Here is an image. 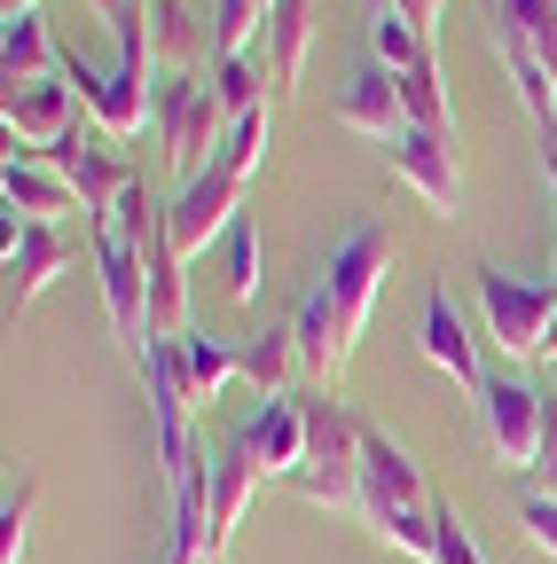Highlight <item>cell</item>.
Masks as SVG:
<instances>
[{"label":"cell","instance_id":"1","mask_svg":"<svg viewBox=\"0 0 557 564\" xmlns=\"http://www.w3.org/2000/svg\"><path fill=\"white\" fill-rule=\"evenodd\" d=\"M385 274H393V228L385 220H362L354 236H345L322 267V282L299 299L291 329H299V361H307V384H338L345 369H354V345L369 329V306L385 291Z\"/></svg>","mask_w":557,"mask_h":564},{"label":"cell","instance_id":"2","mask_svg":"<svg viewBox=\"0 0 557 564\" xmlns=\"http://www.w3.org/2000/svg\"><path fill=\"white\" fill-rule=\"evenodd\" d=\"M432 510H440V494L425 486V470H416V455L393 440V432H362V525L416 556V564H432Z\"/></svg>","mask_w":557,"mask_h":564},{"label":"cell","instance_id":"3","mask_svg":"<svg viewBox=\"0 0 557 564\" xmlns=\"http://www.w3.org/2000/svg\"><path fill=\"white\" fill-rule=\"evenodd\" d=\"M299 408H307V463H299V494L314 510H354L362 518V432L369 423L330 400L322 384H299Z\"/></svg>","mask_w":557,"mask_h":564},{"label":"cell","instance_id":"4","mask_svg":"<svg viewBox=\"0 0 557 564\" xmlns=\"http://www.w3.org/2000/svg\"><path fill=\"white\" fill-rule=\"evenodd\" d=\"M150 126H158V150H165L173 181H196L221 158V141H228V110L213 95V70H158Z\"/></svg>","mask_w":557,"mask_h":564},{"label":"cell","instance_id":"5","mask_svg":"<svg viewBox=\"0 0 557 564\" xmlns=\"http://www.w3.org/2000/svg\"><path fill=\"white\" fill-rule=\"evenodd\" d=\"M479 306H486V337H495L511 361H534L549 345V322H557V282L486 259L479 267Z\"/></svg>","mask_w":557,"mask_h":564},{"label":"cell","instance_id":"6","mask_svg":"<svg viewBox=\"0 0 557 564\" xmlns=\"http://www.w3.org/2000/svg\"><path fill=\"white\" fill-rule=\"evenodd\" d=\"M95 274H103V306H110V329L126 345V361L142 369L150 345H158V329H150V259L133 243H118L110 228H95Z\"/></svg>","mask_w":557,"mask_h":564},{"label":"cell","instance_id":"7","mask_svg":"<svg viewBox=\"0 0 557 564\" xmlns=\"http://www.w3.org/2000/svg\"><path fill=\"white\" fill-rule=\"evenodd\" d=\"M471 408H479V440L495 447L503 463H518V470L542 463V440H549V392H534L526 377H486V392H479Z\"/></svg>","mask_w":557,"mask_h":564},{"label":"cell","instance_id":"8","mask_svg":"<svg viewBox=\"0 0 557 564\" xmlns=\"http://www.w3.org/2000/svg\"><path fill=\"white\" fill-rule=\"evenodd\" d=\"M63 79H72V95H79V110L95 118V133H103V141H133V133L150 126L158 87H150V79H133L126 63L95 70L87 55H63Z\"/></svg>","mask_w":557,"mask_h":564},{"label":"cell","instance_id":"9","mask_svg":"<svg viewBox=\"0 0 557 564\" xmlns=\"http://www.w3.org/2000/svg\"><path fill=\"white\" fill-rule=\"evenodd\" d=\"M236 212H244V181L228 173V165H204L196 181H181L173 188V204H165V243L181 251V259H196L213 236H228L236 228Z\"/></svg>","mask_w":557,"mask_h":564},{"label":"cell","instance_id":"10","mask_svg":"<svg viewBox=\"0 0 557 564\" xmlns=\"http://www.w3.org/2000/svg\"><path fill=\"white\" fill-rule=\"evenodd\" d=\"M385 165H393L400 188L425 196V212H440V220H456V212H463V165H456V141L400 126V133L385 141Z\"/></svg>","mask_w":557,"mask_h":564},{"label":"cell","instance_id":"11","mask_svg":"<svg viewBox=\"0 0 557 564\" xmlns=\"http://www.w3.org/2000/svg\"><path fill=\"white\" fill-rule=\"evenodd\" d=\"M40 158H47L63 181L79 188V212H87V228H103L110 212H118V196H126L133 181H142V173H133V165L118 158V150H103L95 133H63L55 150H40Z\"/></svg>","mask_w":557,"mask_h":564},{"label":"cell","instance_id":"12","mask_svg":"<svg viewBox=\"0 0 557 564\" xmlns=\"http://www.w3.org/2000/svg\"><path fill=\"white\" fill-rule=\"evenodd\" d=\"M236 455L259 470V486L267 478H299V463H307V408H299V392L259 400L244 415V432H236Z\"/></svg>","mask_w":557,"mask_h":564},{"label":"cell","instance_id":"13","mask_svg":"<svg viewBox=\"0 0 557 564\" xmlns=\"http://www.w3.org/2000/svg\"><path fill=\"white\" fill-rule=\"evenodd\" d=\"M416 352L456 384V392H486V369H479V337L463 329V314H456V299H448V282H432L425 291V314H416Z\"/></svg>","mask_w":557,"mask_h":564},{"label":"cell","instance_id":"14","mask_svg":"<svg viewBox=\"0 0 557 564\" xmlns=\"http://www.w3.org/2000/svg\"><path fill=\"white\" fill-rule=\"evenodd\" d=\"M0 118H9L17 150L40 158V150H55L63 133H79V95H72V79H32V87L0 95Z\"/></svg>","mask_w":557,"mask_h":564},{"label":"cell","instance_id":"15","mask_svg":"<svg viewBox=\"0 0 557 564\" xmlns=\"http://www.w3.org/2000/svg\"><path fill=\"white\" fill-rule=\"evenodd\" d=\"M63 267H72V236H63V220H17V212H9V322L47 291Z\"/></svg>","mask_w":557,"mask_h":564},{"label":"cell","instance_id":"16","mask_svg":"<svg viewBox=\"0 0 557 564\" xmlns=\"http://www.w3.org/2000/svg\"><path fill=\"white\" fill-rule=\"evenodd\" d=\"M338 126H345V133H377V141H393V133L408 126V110H400V79H393L377 55L338 87Z\"/></svg>","mask_w":557,"mask_h":564},{"label":"cell","instance_id":"17","mask_svg":"<svg viewBox=\"0 0 557 564\" xmlns=\"http://www.w3.org/2000/svg\"><path fill=\"white\" fill-rule=\"evenodd\" d=\"M0 196H9L17 220H63V212H79V188L63 181L47 158H24V150L0 165Z\"/></svg>","mask_w":557,"mask_h":564},{"label":"cell","instance_id":"18","mask_svg":"<svg viewBox=\"0 0 557 564\" xmlns=\"http://www.w3.org/2000/svg\"><path fill=\"white\" fill-rule=\"evenodd\" d=\"M204 478H213V549L228 556V541H236V525L251 510V494H259V470L236 455V440H221V447H204Z\"/></svg>","mask_w":557,"mask_h":564},{"label":"cell","instance_id":"19","mask_svg":"<svg viewBox=\"0 0 557 564\" xmlns=\"http://www.w3.org/2000/svg\"><path fill=\"white\" fill-rule=\"evenodd\" d=\"M259 63H267V79L275 87H299V70H307V47H314V0H275V17H267V32H259Z\"/></svg>","mask_w":557,"mask_h":564},{"label":"cell","instance_id":"20","mask_svg":"<svg viewBox=\"0 0 557 564\" xmlns=\"http://www.w3.org/2000/svg\"><path fill=\"white\" fill-rule=\"evenodd\" d=\"M236 361H244V377L259 384V400H275V392H299L291 377L307 369V361H299V329H291V322H267V329H251V337L236 345Z\"/></svg>","mask_w":557,"mask_h":564},{"label":"cell","instance_id":"21","mask_svg":"<svg viewBox=\"0 0 557 564\" xmlns=\"http://www.w3.org/2000/svg\"><path fill=\"white\" fill-rule=\"evenodd\" d=\"M0 70H9V87L63 79V55H55V40H47V24H40V9H32V17H0Z\"/></svg>","mask_w":557,"mask_h":564},{"label":"cell","instance_id":"22","mask_svg":"<svg viewBox=\"0 0 557 564\" xmlns=\"http://www.w3.org/2000/svg\"><path fill=\"white\" fill-rule=\"evenodd\" d=\"M486 32L518 40L526 55H542L557 70V0H486Z\"/></svg>","mask_w":557,"mask_h":564},{"label":"cell","instance_id":"23","mask_svg":"<svg viewBox=\"0 0 557 564\" xmlns=\"http://www.w3.org/2000/svg\"><path fill=\"white\" fill-rule=\"evenodd\" d=\"M150 32L173 70H213V24H196L189 0H150Z\"/></svg>","mask_w":557,"mask_h":564},{"label":"cell","instance_id":"24","mask_svg":"<svg viewBox=\"0 0 557 564\" xmlns=\"http://www.w3.org/2000/svg\"><path fill=\"white\" fill-rule=\"evenodd\" d=\"M142 259H150V329H158V345H165V337H189V282H181V251L158 236Z\"/></svg>","mask_w":557,"mask_h":564},{"label":"cell","instance_id":"25","mask_svg":"<svg viewBox=\"0 0 557 564\" xmlns=\"http://www.w3.org/2000/svg\"><path fill=\"white\" fill-rule=\"evenodd\" d=\"M181 369H189V392H196V408H213L236 377H244V361H236V345L228 337H213V329H189L181 337Z\"/></svg>","mask_w":557,"mask_h":564},{"label":"cell","instance_id":"26","mask_svg":"<svg viewBox=\"0 0 557 564\" xmlns=\"http://www.w3.org/2000/svg\"><path fill=\"white\" fill-rule=\"evenodd\" d=\"M221 259H228V299L236 306H259V267H267V236L251 212H236V228L221 236Z\"/></svg>","mask_w":557,"mask_h":564},{"label":"cell","instance_id":"27","mask_svg":"<svg viewBox=\"0 0 557 564\" xmlns=\"http://www.w3.org/2000/svg\"><path fill=\"white\" fill-rule=\"evenodd\" d=\"M400 110H408V126H416V133L456 141V110H448V95H440V63L400 70Z\"/></svg>","mask_w":557,"mask_h":564},{"label":"cell","instance_id":"28","mask_svg":"<svg viewBox=\"0 0 557 564\" xmlns=\"http://www.w3.org/2000/svg\"><path fill=\"white\" fill-rule=\"evenodd\" d=\"M275 0H213V63H236L251 55V40L267 32Z\"/></svg>","mask_w":557,"mask_h":564},{"label":"cell","instance_id":"29","mask_svg":"<svg viewBox=\"0 0 557 564\" xmlns=\"http://www.w3.org/2000/svg\"><path fill=\"white\" fill-rule=\"evenodd\" d=\"M369 55L393 70V79H400V70H416V63H432V40L425 32H416L408 17H393V9H369Z\"/></svg>","mask_w":557,"mask_h":564},{"label":"cell","instance_id":"30","mask_svg":"<svg viewBox=\"0 0 557 564\" xmlns=\"http://www.w3.org/2000/svg\"><path fill=\"white\" fill-rule=\"evenodd\" d=\"M267 141H275V110H251V118L228 126V141H221V158H213V165H228V173L251 188V181L267 173Z\"/></svg>","mask_w":557,"mask_h":564},{"label":"cell","instance_id":"31","mask_svg":"<svg viewBox=\"0 0 557 564\" xmlns=\"http://www.w3.org/2000/svg\"><path fill=\"white\" fill-rule=\"evenodd\" d=\"M213 95H221L228 126H236V118H251V110H267V63H259V55L213 63Z\"/></svg>","mask_w":557,"mask_h":564},{"label":"cell","instance_id":"32","mask_svg":"<svg viewBox=\"0 0 557 564\" xmlns=\"http://www.w3.org/2000/svg\"><path fill=\"white\" fill-rule=\"evenodd\" d=\"M32 510H40V486H9V502H0V564H24V541H32Z\"/></svg>","mask_w":557,"mask_h":564},{"label":"cell","instance_id":"33","mask_svg":"<svg viewBox=\"0 0 557 564\" xmlns=\"http://www.w3.org/2000/svg\"><path fill=\"white\" fill-rule=\"evenodd\" d=\"M432 564H486V556H479V541H471V525L456 518V502H440V510H432Z\"/></svg>","mask_w":557,"mask_h":564},{"label":"cell","instance_id":"34","mask_svg":"<svg viewBox=\"0 0 557 564\" xmlns=\"http://www.w3.org/2000/svg\"><path fill=\"white\" fill-rule=\"evenodd\" d=\"M518 533L557 564V502H549V494H518Z\"/></svg>","mask_w":557,"mask_h":564},{"label":"cell","instance_id":"35","mask_svg":"<svg viewBox=\"0 0 557 564\" xmlns=\"http://www.w3.org/2000/svg\"><path fill=\"white\" fill-rule=\"evenodd\" d=\"M526 494H549L557 502V392H549V440H542V463L526 470Z\"/></svg>","mask_w":557,"mask_h":564},{"label":"cell","instance_id":"36","mask_svg":"<svg viewBox=\"0 0 557 564\" xmlns=\"http://www.w3.org/2000/svg\"><path fill=\"white\" fill-rule=\"evenodd\" d=\"M369 9H393V17H408L416 32L432 40V24H440V9H448V0H369Z\"/></svg>","mask_w":557,"mask_h":564},{"label":"cell","instance_id":"37","mask_svg":"<svg viewBox=\"0 0 557 564\" xmlns=\"http://www.w3.org/2000/svg\"><path fill=\"white\" fill-rule=\"evenodd\" d=\"M542 173H549V188H557V133L542 141Z\"/></svg>","mask_w":557,"mask_h":564},{"label":"cell","instance_id":"38","mask_svg":"<svg viewBox=\"0 0 557 564\" xmlns=\"http://www.w3.org/2000/svg\"><path fill=\"white\" fill-rule=\"evenodd\" d=\"M40 9V0H0V17H32Z\"/></svg>","mask_w":557,"mask_h":564},{"label":"cell","instance_id":"39","mask_svg":"<svg viewBox=\"0 0 557 564\" xmlns=\"http://www.w3.org/2000/svg\"><path fill=\"white\" fill-rule=\"evenodd\" d=\"M542 361H557V322H549V345H542Z\"/></svg>","mask_w":557,"mask_h":564}]
</instances>
